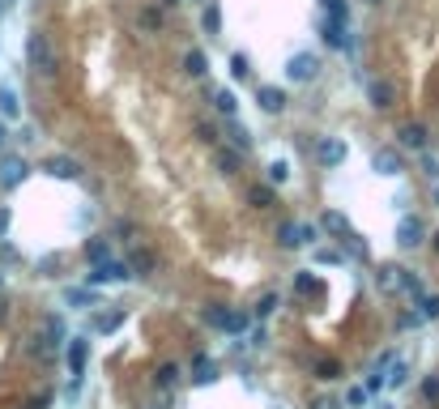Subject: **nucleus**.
<instances>
[{"mask_svg": "<svg viewBox=\"0 0 439 409\" xmlns=\"http://www.w3.org/2000/svg\"><path fill=\"white\" fill-rule=\"evenodd\" d=\"M47 405H51V397H34V401H30L26 409H47Z\"/></svg>", "mask_w": 439, "mask_h": 409, "instance_id": "47", "label": "nucleus"}, {"mask_svg": "<svg viewBox=\"0 0 439 409\" xmlns=\"http://www.w3.org/2000/svg\"><path fill=\"white\" fill-rule=\"evenodd\" d=\"M320 38H324L329 47H350V30H346V21H333V17L320 21Z\"/></svg>", "mask_w": 439, "mask_h": 409, "instance_id": "11", "label": "nucleus"}, {"mask_svg": "<svg viewBox=\"0 0 439 409\" xmlns=\"http://www.w3.org/2000/svg\"><path fill=\"white\" fill-rule=\"evenodd\" d=\"M435 205H439V192H435Z\"/></svg>", "mask_w": 439, "mask_h": 409, "instance_id": "54", "label": "nucleus"}, {"mask_svg": "<svg viewBox=\"0 0 439 409\" xmlns=\"http://www.w3.org/2000/svg\"><path fill=\"white\" fill-rule=\"evenodd\" d=\"M277 243H282V248H299V226H295V222H282V226H277Z\"/></svg>", "mask_w": 439, "mask_h": 409, "instance_id": "29", "label": "nucleus"}, {"mask_svg": "<svg viewBox=\"0 0 439 409\" xmlns=\"http://www.w3.org/2000/svg\"><path fill=\"white\" fill-rule=\"evenodd\" d=\"M239 158H243L239 149H218V171H222V175H235V171H239Z\"/></svg>", "mask_w": 439, "mask_h": 409, "instance_id": "23", "label": "nucleus"}, {"mask_svg": "<svg viewBox=\"0 0 439 409\" xmlns=\"http://www.w3.org/2000/svg\"><path fill=\"white\" fill-rule=\"evenodd\" d=\"M423 235H427V226H423L418 218H401V222H397V243H401V248H418Z\"/></svg>", "mask_w": 439, "mask_h": 409, "instance_id": "10", "label": "nucleus"}, {"mask_svg": "<svg viewBox=\"0 0 439 409\" xmlns=\"http://www.w3.org/2000/svg\"><path fill=\"white\" fill-rule=\"evenodd\" d=\"M38 269H43V277H55V269H60V256H43V260H38Z\"/></svg>", "mask_w": 439, "mask_h": 409, "instance_id": "40", "label": "nucleus"}, {"mask_svg": "<svg viewBox=\"0 0 439 409\" xmlns=\"http://www.w3.org/2000/svg\"><path fill=\"white\" fill-rule=\"evenodd\" d=\"M320 226H324V230H333V235H350V222H346L342 213H333V209L320 218Z\"/></svg>", "mask_w": 439, "mask_h": 409, "instance_id": "26", "label": "nucleus"}, {"mask_svg": "<svg viewBox=\"0 0 439 409\" xmlns=\"http://www.w3.org/2000/svg\"><path fill=\"white\" fill-rule=\"evenodd\" d=\"M393 277H388V286H397V290H410V294H423V282L414 277V269H388Z\"/></svg>", "mask_w": 439, "mask_h": 409, "instance_id": "14", "label": "nucleus"}, {"mask_svg": "<svg viewBox=\"0 0 439 409\" xmlns=\"http://www.w3.org/2000/svg\"><path fill=\"white\" fill-rule=\"evenodd\" d=\"M316 162H320V166H337V162H346V141H342V137H324V141L316 145Z\"/></svg>", "mask_w": 439, "mask_h": 409, "instance_id": "6", "label": "nucleus"}, {"mask_svg": "<svg viewBox=\"0 0 439 409\" xmlns=\"http://www.w3.org/2000/svg\"><path fill=\"white\" fill-rule=\"evenodd\" d=\"M286 179H290V162H282V158L269 162V184H286Z\"/></svg>", "mask_w": 439, "mask_h": 409, "instance_id": "32", "label": "nucleus"}, {"mask_svg": "<svg viewBox=\"0 0 439 409\" xmlns=\"http://www.w3.org/2000/svg\"><path fill=\"white\" fill-rule=\"evenodd\" d=\"M324 4V17H333V21H346V0H320Z\"/></svg>", "mask_w": 439, "mask_h": 409, "instance_id": "34", "label": "nucleus"}, {"mask_svg": "<svg viewBox=\"0 0 439 409\" xmlns=\"http://www.w3.org/2000/svg\"><path fill=\"white\" fill-rule=\"evenodd\" d=\"M423 393H427V401H439V376H427V380H423Z\"/></svg>", "mask_w": 439, "mask_h": 409, "instance_id": "42", "label": "nucleus"}, {"mask_svg": "<svg viewBox=\"0 0 439 409\" xmlns=\"http://www.w3.org/2000/svg\"><path fill=\"white\" fill-rule=\"evenodd\" d=\"M154 384H158V388H175V384H179V367H175V363H162L158 376H154Z\"/></svg>", "mask_w": 439, "mask_h": 409, "instance_id": "25", "label": "nucleus"}, {"mask_svg": "<svg viewBox=\"0 0 439 409\" xmlns=\"http://www.w3.org/2000/svg\"><path fill=\"white\" fill-rule=\"evenodd\" d=\"M141 30H162V13H158V9H145V13H141Z\"/></svg>", "mask_w": 439, "mask_h": 409, "instance_id": "35", "label": "nucleus"}, {"mask_svg": "<svg viewBox=\"0 0 439 409\" xmlns=\"http://www.w3.org/2000/svg\"><path fill=\"white\" fill-rule=\"evenodd\" d=\"M0 115H4V119H17V115H21V102H17V94H13L9 85H0Z\"/></svg>", "mask_w": 439, "mask_h": 409, "instance_id": "19", "label": "nucleus"}, {"mask_svg": "<svg viewBox=\"0 0 439 409\" xmlns=\"http://www.w3.org/2000/svg\"><path fill=\"white\" fill-rule=\"evenodd\" d=\"M435 252H439V230H435Z\"/></svg>", "mask_w": 439, "mask_h": 409, "instance_id": "52", "label": "nucleus"}, {"mask_svg": "<svg viewBox=\"0 0 439 409\" xmlns=\"http://www.w3.org/2000/svg\"><path fill=\"white\" fill-rule=\"evenodd\" d=\"M307 243H316V226L303 222V226H299V248H307Z\"/></svg>", "mask_w": 439, "mask_h": 409, "instance_id": "43", "label": "nucleus"}, {"mask_svg": "<svg viewBox=\"0 0 439 409\" xmlns=\"http://www.w3.org/2000/svg\"><path fill=\"white\" fill-rule=\"evenodd\" d=\"M0 320H4V303H0Z\"/></svg>", "mask_w": 439, "mask_h": 409, "instance_id": "53", "label": "nucleus"}, {"mask_svg": "<svg viewBox=\"0 0 439 409\" xmlns=\"http://www.w3.org/2000/svg\"><path fill=\"white\" fill-rule=\"evenodd\" d=\"M43 337H47L51 346H60V341H64V320H60V316H47V320H43Z\"/></svg>", "mask_w": 439, "mask_h": 409, "instance_id": "24", "label": "nucleus"}, {"mask_svg": "<svg viewBox=\"0 0 439 409\" xmlns=\"http://www.w3.org/2000/svg\"><path fill=\"white\" fill-rule=\"evenodd\" d=\"M418 316L423 320H439V294H418Z\"/></svg>", "mask_w": 439, "mask_h": 409, "instance_id": "28", "label": "nucleus"}, {"mask_svg": "<svg viewBox=\"0 0 439 409\" xmlns=\"http://www.w3.org/2000/svg\"><path fill=\"white\" fill-rule=\"evenodd\" d=\"M213 107H218L226 119H235V111H239V98H235L231 90H218V94H213Z\"/></svg>", "mask_w": 439, "mask_h": 409, "instance_id": "20", "label": "nucleus"}, {"mask_svg": "<svg viewBox=\"0 0 439 409\" xmlns=\"http://www.w3.org/2000/svg\"><path fill=\"white\" fill-rule=\"evenodd\" d=\"M213 380H218V363L201 354V358L192 363V384H213Z\"/></svg>", "mask_w": 439, "mask_h": 409, "instance_id": "15", "label": "nucleus"}, {"mask_svg": "<svg viewBox=\"0 0 439 409\" xmlns=\"http://www.w3.org/2000/svg\"><path fill=\"white\" fill-rule=\"evenodd\" d=\"M231 73H235V77H248V60H243V55H231Z\"/></svg>", "mask_w": 439, "mask_h": 409, "instance_id": "44", "label": "nucleus"}, {"mask_svg": "<svg viewBox=\"0 0 439 409\" xmlns=\"http://www.w3.org/2000/svg\"><path fill=\"white\" fill-rule=\"evenodd\" d=\"M226 137H231V145L243 154V149H252V132L239 124V119H226Z\"/></svg>", "mask_w": 439, "mask_h": 409, "instance_id": "16", "label": "nucleus"}, {"mask_svg": "<svg viewBox=\"0 0 439 409\" xmlns=\"http://www.w3.org/2000/svg\"><path fill=\"white\" fill-rule=\"evenodd\" d=\"M423 175H427V179H439V162H435V154H423Z\"/></svg>", "mask_w": 439, "mask_h": 409, "instance_id": "39", "label": "nucleus"}, {"mask_svg": "<svg viewBox=\"0 0 439 409\" xmlns=\"http://www.w3.org/2000/svg\"><path fill=\"white\" fill-rule=\"evenodd\" d=\"M265 341H269L265 329H252V333H248V346H265Z\"/></svg>", "mask_w": 439, "mask_h": 409, "instance_id": "46", "label": "nucleus"}, {"mask_svg": "<svg viewBox=\"0 0 439 409\" xmlns=\"http://www.w3.org/2000/svg\"><path fill=\"white\" fill-rule=\"evenodd\" d=\"M26 55H30V68H34L38 77H55V47H51V38H47L43 30H34V34L26 38Z\"/></svg>", "mask_w": 439, "mask_h": 409, "instance_id": "1", "label": "nucleus"}, {"mask_svg": "<svg viewBox=\"0 0 439 409\" xmlns=\"http://www.w3.org/2000/svg\"><path fill=\"white\" fill-rule=\"evenodd\" d=\"M43 171H47L51 179H81V166H77L73 158H64V154H51V158L43 162Z\"/></svg>", "mask_w": 439, "mask_h": 409, "instance_id": "9", "label": "nucleus"}, {"mask_svg": "<svg viewBox=\"0 0 439 409\" xmlns=\"http://www.w3.org/2000/svg\"><path fill=\"white\" fill-rule=\"evenodd\" d=\"M4 13H9V0H0V17H4Z\"/></svg>", "mask_w": 439, "mask_h": 409, "instance_id": "50", "label": "nucleus"}, {"mask_svg": "<svg viewBox=\"0 0 439 409\" xmlns=\"http://www.w3.org/2000/svg\"><path fill=\"white\" fill-rule=\"evenodd\" d=\"M316 260H320V265H337L342 256H337V252H329V248H320V252H316Z\"/></svg>", "mask_w": 439, "mask_h": 409, "instance_id": "45", "label": "nucleus"}, {"mask_svg": "<svg viewBox=\"0 0 439 409\" xmlns=\"http://www.w3.org/2000/svg\"><path fill=\"white\" fill-rule=\"evenodd\" d=\"M128 277H132L128 260H98V265L85 273V286H107V282H128Z\"/></svg>", "mask_w": 439, "mask_h": 409, "instance_id": "3", "label": "nucleus"}, {"mask_svg": "<svg viewBox=\"0 0 439 409\" xmlns=\"http://www.w3.org/2000/svg\"><path fill=\"white\" fill-rule=\"evenodd\" d=\"M277 303H282L277 294H265V299L256 303V316H260V320H265V316H273V312H277Z\"/></svg>", "mask_w": 439, "mask_h": 409, "instance_id": "37", "label": "nucleus"}, {"mask_svg": "<svg viewBox=\"0 0 439 409\" xmlns=\"http://www.w3.org/2000/svg\"><path fill=\"white\" fill-rule=\"evenodd\" d=\"M371 171L384 175V179H393V175H401L406 166H401V154H397V149H376V154H371Z\"/></svg>", "mask_w": 439, "mask_h": 409, "instance_id": "7", "label": "nucleus"}, {"mask_svg": "<svg viewBox=\"0 0 439 409\" xmlns=\"http://www.w3.org/2000/svg\"><path fill=\"white\" fill-rule=\"evenodd\" d=\"M26 175H30V166H26L21 154H4V158H0V188H4V192H13Z\"/></svg>", "mask_w": 439, "mask_h": 409, "instance_id": "5", "label": "nucleus"}, {"mask_svg": "<svg viewBox=\"0 0 439 409\" xmlns=\"http://www.w3.org/2000/svg\"><path fill=\"white\" fill-rule=\"evenodd\" d=\"M205 30H209V34H218V30H222V13H218V4H209V9H205Z\"/></svg>", "mask_w": 439, "mask_h": 409, "instance_id": "36", "label": "nucleus"}, {"mask_svg": "<svg viewBox=\"0 0 439 409\" xmlns=\"http://www.w3.org/2000/svg\"><path fill=\"white\" fill-rule=\"evenodd\" d=\"M256 102H260L265 115H282V111H286V90H277V85H260V90H256Z\"/></svg>", "mask_w": 439, "mask_h": 409, "instance_id": "8", "label": "nucleus"}, {"mask_svg": "<svg viewBox=\"0 0 439 409\" xmlns=\"http://www.w3.org/2000/svg\"><path fill=\"white\" fill-rule=\"evenodd\" d=\"M64 303H68V307H94V286H77V290H68Z\"/></svg>", "mask_w": 439, "mask_h": 409, "instance_id": "22", "label": "nucleus"}, {"mask_svg": "<svg viewBox=\"0 0 439 409\" xmlns=\"http://www.w3.org/2000/svg\"><path fill=\"white\" fill-rule=\"evenodd\" d=\"M115 324H120V312H98V316H94V329H98V333H111Z\"/></svg>", "mask_w": 439, "mask_h": 409, "instance_id": "33", "label": "nucleus"}, {"mask_svg": "<svg viewBox=\"0 0 439 409\" xmlns=\"http://www.w3.org/2000/svg\"><path fill=\"white\" fill-rule=\"evenodd\" d=\"M248 201H252L256 209H269V205H273V188H260V184H256V188L248 192Z\"/></svg>", "mask_w": 439, "mask_h": 409, "instance_id": "31", "label": "nucleus"}, {"mask_svg": "<svg viewBox=\"0 0 439 409\" xmlns=\"http://www.w3.org/2000/svg\"><path fill=\"white\" fill-rule=\"evenodd\" d=\"M205 324H213V329H222V333H243V329H248V316H239V312H226V307L209 303V307H205Z\"/></svg>", "mask_w": 439, "mask_h": 409, "instance_id": "4", "label": "nucleus"}, {"mask_svg": "<svg viewBox=\"0 0 439 409\" xmlns=\"http://www.w3.org/2000/svg\"><path fill=\"white\" fill-rule=\"evenodd\" d=\"M286 77H290L295 85L316 81V77H320V55H316V51H295V55L286 60Z\"/></svg>", "mask_w": 439, "mask_h": 409, "instance_id": "2", "label": "nucleus"}, {"mask_svg": "<svg viewBox=\"0 0 439 409\" xmlns=\"http://www.w3.org/2000/svg\"><path fill=\"white\" fill-rule=\"evenodd\" d=\"M4 230H9V209H0V239H4Z\"/></svg>", "mask_w": 439, "mask_h": 409, "instance_id": "48", "label": "nucleus"}, {"mask_svg": "<svg viewBox=\"0 0 439 409\" xmlns=\"http://www.w3.org/2000/svg\"><path fill=\"white\" fill-rule=\"evenodd\" d=\"M393 98H397L393 81H371V107H376V111H388V107H393Z\"/></svg>", "mask_w": 439, "mask_h": 409, "instance_id": "13", "label": "nucleus"}, {"mask_svg": "<svg viewBox=\"0 0 439 409\" xmlns=\"http://www.w3.org/2000/svg\"><path fill=\"white\" fill-rule=\"evenodd\" d=\"M128 269H132V277H149V273H154V256H149V252H132Z\"/></svg>", "mask_w": 439, "mask_h": 409, "instance_id": "21", "label": "nucleus"}, {"mask_svg": "<svg viewBox=\"0 0 439 409\" xmlns=\"http://www.w3.org/2000/svg\"><path fill=\"white\" fill-rule=\"evenodd\" d=\"M4 141H9V132H4V119H0V149H4Z\"/></svg>", "mask_w": 439, "mask_h": 409, "instance_id": "49", "label": "nucleus"}, {"mask_svg": "<svg viewBox=\"0 0 439 409\" xmlns=\"http://www.w3.org/2000/svg\"><path fill=\"white\" fill-rule=\"evenodd\" d=\"M397 145L401 149H427V128L423 124H401L397 128Z\"/></svg>", "mask_w": 439, "mask_h": 409, "instance_id": "12", "label": "nucleus"}, {"mask_svg": "<svg viewBox=\"0 0 439 409\" xmlns=\"http://www.w3.org/2000/svg\"><path fill=\"white\" fill-rule=\"evenodd\" d=\"M107 252H111V248H107V239H85V260H94V265H98V260H107Z\"/></svg>", "mask_w": 439, "mask_h": 409, "instance_id": "30", "label": "nucleus"}, {"mask_svg": "<svg viewBox=\"0 0 439 409\" xmlns=\"http://www.w3.org/2000/svg\"><path fill=\"white\" fill-rule=\"evenodd\" d=\"M295 290L307 294V299H316V294H320V282H316L312 273H295Z\"/></svg>", "mask_w": 439, "mask_h": 409, "instance_id": "27", "label": "nucleus"}, {"mask_svg": "<svg viewBox=\"0 0 439 409\" xmlns=\"http://www.w3.org/2000/svg\"><path fill=\"white\" fill-rule=\"evenodd\" d=\"M337 371H342V367H337V363H333V358H329V363H320V367H316V376H320V380H337Z\"/></svg>", "mask_w": 439, "mask_h": 409, "instance_id": "41", "label": "nucleus"}, {"mask_svg": "<svg viewBox=\"0 0 439 409\" xmlns=\"http://www.w3.org/2000/svg\"><path fill=\"white\" fill-rule=\"evenodd\" d=\"M363 4H384V0H363Z\"/></svg>", "mask_w": 439, "mask_h": 409, "instance_id": "51", "label": "nucleus"}, {"mask_svg": "<svg viewBox=\"0 0 439 409\" xmlns=\"http://www.w3.org/2000/svg\"><path fill=\"white\" fill-rule=\"evenodd\" d=\"M68 367H73V376L85 371V337H73V341H68Z\"/></svg>", "mask_w": 439, "mask_h": 409, "instance_id": "17", "label": "nucleus"}, {"mask_svg": "<svg viewBox=\"0 0 439 409\" xmlns=\"http://www.w3.org/2000/svg\"><path fill=\"white\" fill-rule=\"evenodd\" d=\"M384 384L401 388V384H406V363H393V367H388V376H384Z\"/></svg>", "mask_w": 439, "mask_h": 409, "instance_id": "38", "label": "nucleus"}, {"mask_svg": "<svg viewBox=\"0 0 439 409\" xmlns=\"http://www.w3.org/2000/svg\"><path fill=\"white\" fill-rule=\"evenodd\" d=\"M184 73H188V77H205V73H209L205 51H188V55H184Z\"/></svg>", "mask_w": 439, "mask_h": 409, "instance_id": "18", "label": "nucleus"}]
</instances>
